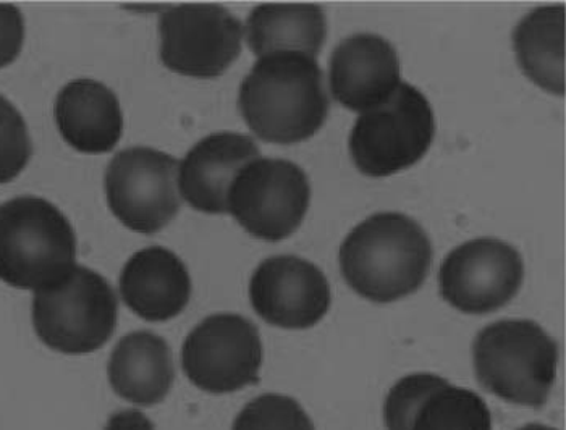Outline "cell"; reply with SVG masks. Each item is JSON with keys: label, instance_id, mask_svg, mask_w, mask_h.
Masks as SVG:
<instances>
[{"label": "cell", "instance_id": "25", "mask_svg": "<svg viewBox=\"0 0 566 430\" xmlns=\"http://www.w3.org/2000/svg\"><path fill=\"white\" fill-rule=\"evenodd\" d=\"M104 430H156V428L145 412L133 408L112 415Z\"/></svg>", "mask_w": 566, "mask_h": 430}, {"label": "cell", "instance_id": "3", "mask_svg": "<svg viewBox=\"0 0 566 430\" xmlns=\"http://www.w3.org/2000/svg\"><path fill=\"white\" fill-rule=\"evenodd\" d=\"M76 238L61 209L40 196L0 204V280L36 293L64 282L76 268Z\"/></svg>", "mask_w": 566, "mask_h": 430}, {"label": "cell", "instance_id": "7", "mask_svg": "<svg viewBox=\"0 0 566 430\" xmlns=\"http://www.w3.org/2000/svg\"><path fill=\"white\" fill-rule=\"evenodd\" d=\"M311 202V185L302 167L286 159L258 157L230 185L227 214L251 237L281 241L296 232Z\"/></svg>", "mask_w": 566, "mask_h": 430}, {"label": "cell", "instance_id": "8", "mask_svg": "<svg viewBox=\"0 0 566 430\" xmlns=\"http://www.w3.org/2000/svg\"><path fill=\"white\" fill-rule=\"evenodd\" d=\"M160 61L178 75L211 80L239 59L243 23L211 3L167 7L159 17Z\"/></svg>", "mask_w": 566, "mask_h": 430}, {"label": "cell", "instance_id": "17", "mask_svg": "<svg viewBox=\"0 0 566 430\" xmlns=\"http://www.w3.org/2000/svg\"><path fill=\"white\" fill-rule=\"evenodd\" d=\"M112 390L136 407H154L172 390V349L153 332H132L115 345L107 365Z\"/></svg>", "mask_w": 566, "mask_h": 430}, {"label": "cell", "instance_id": "10", "mask_svg": "<svg viewBox=\"0 0 566 430\" xmlns=\"http://www.w3.org/2000/svg\"><path fill=\"white\" fill-rule=\"evenodd\" d=\"M262 342L240 314H212L188 334L181 348L185 376L211 395L235 394L260 380Z\"/></svg>", "mask_w": 566, "mask_h": 430}, {"label": "cell", "instance_id": "4", "mask_svg": "<svg viewBox=\"0 0 566 430\" xmlns=\"http://www.w3.org/2000/svg\"><path fill=\"white\" fill-rule=\"evenodd\" d=\"M473 365L489 394L516 407L539 409L557 379L558 345L534 321H499L478 334Z\"/></svg>", "mask_w": 566, "mask_h": 430}, {"label": "cell", "instance_id": "24", "mask_svg": "<svg viewBox=\"0 0 566 430\" xmlns=\"http://www.w3.org/2000/svg\"><path fill=\"white\" fill-rule=\"evenodd\" d=\"M24 43V19L15 6L0 3V70L19 59Z\"/></svg>", "mask_w": 566, "mask_h": 430}, {"label": "cell", "instance_id": "2", "mask_svg": "<svg viewBox=\"0 0 566 430\" xmlns=\"http://www.w3.org/2000/svg\"><path fill=\"white\" fill-rule=\"evenodd\" d=\"M338 262L353 292L370 303H395L421 289L431 269L432 244L411 217L379 212L348 233Z\"/></svg>", "mask_w": 566, "mask_h": 430}, {"label": "cell", "instance_id": "9", "mask_svg": "<svg viewBox=\"0 0 566 430\" xmlns=\"http://www.w3.org/2000/svg\"><path fill=\"white\" fill-rule=\"evenodd\" d=\"M104 187L112 214L142 235L160 232L180 211L178 160L157 149L139 146L115 154Z\"/></svg>", "mask_w": 566, "mask_h": 430}, {"label": "cell", "instance_id": "16", "mask_svg": "<svg viewBox=\"0 0 566 430\" xmlns=\"http://www.w3.org/2000/svg\"><path fill=\"white\" fill-rule=\"evenodd\" d=\"M54 115L59 133L75 151L111 153L124 133L117 96L96 80L66 83L55 99Z\"/></svg>", "mask_w": 566, "mask_h": 430}, {"label": "cell", "instance_id": "26", "mask_svg": "<svg viewBox=\"0 0 566 430\" xmlns=\"http://www.w3.org/2000/svg\"><path fill=\"white\" fill-rule=\"evenodd\" d=\"M518 430H558L555 428H551V426H544V424H527L523 426L522 429Z\"/></svg>", "mask_w": 566, "mask_h": 430}, {"label": "cell", "instance_id": "22", "mask_svg": "<svg viewBox=\"0 0 566 430\" xmlns=\"http://www.w3.org/2000/svg\"><path fill=\"white\" fill-rule=\"evenodd\" d=\"M449 380L437 374H410L398 380L384 403V421L387 430H410L411 422L422 401L437 390L446 386Z\"/></svg>", "mask_w": 566, "mask_h": 430}, {"label": "cell", "instance_id": "5", "mask_svg": "<svg viewBox=\"0 0 566 430\" xmlns=\"http://www.w3.org/2000/svg\"><path fill=\"white\" fill-rule=\"evenodd\" d=\"M117 314L109 282L83 265L59 285L34 293V332L62 355H90L103 348L114 334Z\"/></svg>", "mask_w": 566, "mask_h": 430}, {"label": "cell", "instance_id": "23", "mask_svg": "<svg viewBox=\"0 0 566 430\" xmlns=\"http://www.w3.org/2000/svg\"><path fill=\"white\" fill-rule=\"evenodd\" d=\"M33 154L30 132L19 108L0 96V185L15 180Z\"/></svg>", "mask_w": 566, "mask_h": 430}, {"label": "cell", "instance_id": "18", "mask_svg": "<svg viewBox=\"0 0 566 430\" xmlns=\"http://www.w3.org/2000/svg\"><path fill=\"white\" fill-rule=\"evenodd\" d=\"M243 28L258 57L300 52L316 59L327 38L326 13L313 3H265L251 10Z\"/></svg>", "mask_w": 566, "mask_h": 430}, {"label": "cell", "instance_id": "13", "mask_svg": "<svg viewBox=\"0 0 566 430\" xmlns=\"http://www.w3.org/2000/svg\"><path fill=\"white\" fill-rule=\"evenodd\" d=\"M334 99L365 114L389 103L401 85V64L389 41L377 34H353L335 48L328 70Z\"/></svg>", "mask_w": 566, "mask_h": 430}, {"label": "cell", "instance_id": "1", "mask_svg": "<svg viewBox=\"0 0 566 430\" xmlns=\"http://www.w3.org/2000/svg\"><path fill=\"white\" fill-rule=\"evenodd\" d=\"M239 108L251 132L272 145H296L326 124L328 96L316 59L275 52L258 59L240 86Z\"/></svg>", "mask_w": 566, "mask_h": 430}, {"label": "cell", "instance_id": "12", "mask_svg": "<svg viewBox=\"0 0 566 430\" xmlns=\"http://www.w3.org/2000/svg\"><path fill=\"white\" fill-rule=\"evenodd\" d=\"M250 302L265 323L285 331H306L331 310V285L324 272L306 259L269 258L250 280Z\"/></svg>", "mask_w": 566, "mask_h": 430}, {"label": "cell", "instance_id": "15", "mask_svg": "<svg viewBox=\"0 0 566 430\" xmlns=\"http://www.w3.org/2000/svg\"><path fill=\"white\" fill-rule=\"evenodd\" d=\"M191 289L187 265L167 248L136 251L122 269V300L148 323H166L180 316L190 303Z\"/></svg>", "mask_w": 566, "mask_h": 430}, {"label": "cell", "instance_id": "21", "mask_svg": "<svg viewBox=\"0 0 566 430\" xmlns=\"http://www.w3.org/2000/svg\"><path fill=\"white\" fill-rule=\"evenodd\" d=\"M232 430H316L313 419L295 398L265 394L247 405Z\"/></svg>", "mask_w": 566, "mask_h": 430}, {"label": "cell", "instance_id": "6", "mask_svg": "<svg viewBox=\"0 0 566 430\" xmlns=\"http://www.w3.org/2000/svg\"><path fill=\"white\" fill-rule=\"evenodd\" d=\"M434 136V112L428 97L401 82L389 103L356 118L349 133V154L366 177H390L418 164Z\"/></svg>", "mask_w": 566, "mask_h": 430}, {"label": "cell", "instance_id": "11", "mask_svg": "<svg viewBox=\"0 0 566 430\" xmlns=\"http://www.w3.org/2000/svg\"><path fill=\"white\" fill-rule=\"evenodd\" d=\"M523 279L518 250L497 238H474L443 259L439 292L460 313L484 316L512 302Z\"/></svg>", "mask_w": 566, "mask_h": 430}, {"label": "cell", "instance_id": "20", "mask_svg": "<svg viewBox=\"0 0 566 430\" xmlns=\"http://www.w3.org/2000/svg\"><path fill=\"white\" fill-rule=\"evenodd\" d=\"M410 430H492V412L476 391L447 382L422 401Z\"/></svg>", "mask_w": 566, "mask_h": 430}, {"label": "cell", "instance_id": "14", "mask_svg": "<svg viewBox=\"0 0 566 430\" xmlns=\"http://www.w3.org/2000/svg\"><path fill=\"white\" fill-rule=\"evenodd\" d=\"M261 157L251 136L212 133L197 143L178 162L181 201L205 214H227V195L237 174Z\"/></svg>", "mask_w": 566, "mask_h": 430}, {"label": "cell", "instance_id": "19", "mask_svg": "<svg viewBox=\"0 0 566 430\" xmlns=\"http://www.w3.org/2000/svg\"><path fill=\"white\" fill-rule=\"evenodd\" d=\"M524 75L554 96H565V7H537L513 31Z\"/></svg>", "mask_w": 566, "mask_h": 430}]
</instances>
